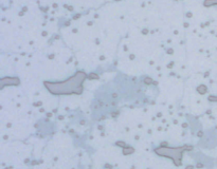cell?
Segmentation results:
<instances>
[{
  "label": "cell",
  "mask_w": 217,
  "mask_h": 169,
  "mask_svg": "<svg viewBox=\"0 0 217 169\" xmlns=\"http://www.w3.org/2000/svg\"><path fill=\"white\" fill-rule=\"evenodd\" d=\"M87 78L85 72L78 71L70 78L63 82H45L44 86L50 93L54 95L81 94L84 89V82Z\"/></svg>",
  "instance_id": "6da1fadb"
},
{
  "label": "cell",
  "mask_w": 217,
  "mask_h": 169,
  "mask_svg": "<svg viewBox=\"0 0 217 169\" xmlns=\"http://www.w3.org/2000/svg\"><path fill=\"white\" fill-rule=\"evenodd\" d=\"M193 149V147L190 145H184L181 147H176V148H170V147H159L156 148L155 152L156 154L163 158H168L170 160L174 161L175 165H180L182 161V156H183L184 152L190 151Z\"/></svg>",
  "instance_id": "7a4b0ae2"
},
{
  "label": "cell",
  "mask_w": 217,
  "mask_h": 169,
  "mask_svg": "<svg viewBox=\"0 0 217 169\" xmlns=\"http://www.w3.org/2000/svg\"><path fill=\"white\" fill-rule=\"evenodd\" d=\"M19 84V79L17 77H3L1 79V88L5 86H17Z\"/></svg>",
  "instance_id": "3957f363"
},
{
  "label": "cell",
  "mask_w": 217,
  "mask_h": 169,
  "mask_svg": "<svg viewBox=\"0 0 217 169\" xmlns=\"http://www.w3.org/2000/svg\"><path fill=\"white\" fill-rule=\"evenodd\" d=\"M204 7H212V5H217V0H204Z\"/></svg>",
  "instance_id": "277c9868"
}]
</instances>
